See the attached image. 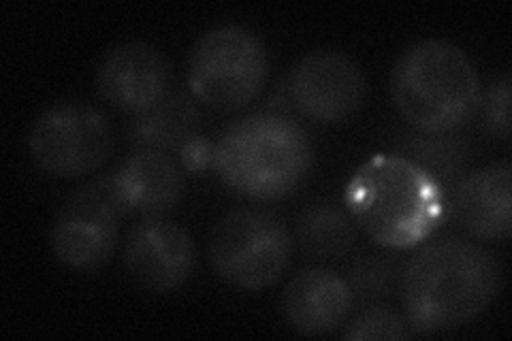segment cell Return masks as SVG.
<instances>
[{"label": "cell", "mask_w": 512, "mask_h": 341, "mask_svg": "<svg viewBox=\"0 0 512 341\" xmlns=\"http://www.w3.org/2000/svg\"><path fill=\"white\" fill-rule=\"evenodd\" d=\"M399 299L412 333H451L483 316L498 299L504 271L474 241H425L399 271Z\"/></svg>", "instance_id": "1"}, {"label": "cell", "mask_w": 512, "mask_h": 341, "mask_svg": "<svg viewBox=\"0 0 512 341\" xmlns=\"http://www.w3.org/2000/svg\"><path fill=\"white\" fill-rule=\"evenodd\" d=\"M342 203L359 229L387 250L421 246L451 216L446 190L399 154L363 162L348 180Z\"/></svg>", "instance_id": "2"}, {"label": "cell", "mask_w": 512, "mask_h": 341, "mask_svg": "<svg viewBox=\"0 0 512 341\" xmlns=\"http://www.w3.org/2000/svg\"><path fill=\"white\" fill-rule=\"evenodd\" d=\"M314 160L306 126L295 116L263 109L224 128L214 141L212 171L235 197L269 203L299 190Z\"/></svg>", "instance_id": "3"}, {"label": "cell", "mask_w": 512, "mask_h": 341, "mask_svg": "<svg viewBox=\"0 0 512 341\" xmlns=\"http://www.w3.org/2000/svg\"><path fill=\"white\" fill-rule=\"evenodd\" d=\"M480 77L459 45L442 39L414 43L391 73V99L416 133L448 135L478 109Z\"/></svg>", "instance_id": "4"}, {"label": "cell", "mask_w": 512, "mask_h": 341, "mask_svg": "<svg viewBox=\"0 0 512 341\" xmlns=\"http://www.w3.org/2000/svg\"><path fill=\"white\" fill-rule=\"evenodd\" d=\"M271 73L267 45L254 30L237 24L210 28L188 54V90L199 105L235 113L252 105Z\"/></svg>", "instance_id": "5"}, {"label": "cell", "mask_w": 512, "mask_h": 341, "mask_svg": "<svg viewBox=\"0 0 512 341\" xmlns=\"http://www.w3.org/2000/svg\"><path fill=\"white\" fill-rule=\"evenodd\" d=\"M293 248L291 231L274 211L237 207L214 224L207 256L224 284L237 290H263L286 273Z\"/></svg>", "instance_id": "6"}, {"label": "cell", "mask_w": 512, "mask_h": 341, "mask_svg": "<svg viewBox=\"0 0 512 341\" xmlns=\"http://www.w3.org/2000/svg\"><path fill=\"white\" fill-rule=\"evenodd\" d=\"M114 128L86 101H58L30 126L28 148L35 165L60 180H77L105 167L114 154Z\"/></svg>", "instance_id": "7"}, {"label": "cell", "mask_w": 512, "mask_h": 341, "mask_svg": "<svg viewBox=\"0 0 512 341\" xmlns=\"http://www.w3.org/2000/svg\"><path fill=\"white\" fill-rule=\"evenodd\" d=\"M284 92L295 116L331 126L350 120L363 107L367 81L348 54L316 50L295 62Z\"/></svg>", "instance_id": "8"}, {"label": "cell", "mask_w": 512, "mask_h": 341, "mask_svg": "<svg viewBox=\"0 0 512 341\" xmlns=\"http://www.w3.org/2000/svg\"><path fill=\"white\" fill-rule=\"evenodd\" d=\"M120 218L103 177L75 190L60 205L52 222L50 246L54 256L64 267L79 273L101 269L118 248Z\"/></svg>", "instance_id": "9"}, {"label": "cell", "mask_w": 512, "mask_h": 341, "mask_svg": "<svg viewBox=\"0 0 512 341\" xmlns=\"http://www.w3.org/2000/svg\"><path fill=\"white\" fill-rule=\"evenodd\" d=\"M124 267L131 280L154 295L182 290L197 269V246L178 222L146 218L124 243Z\"/></svg>", "instance_id": "10"}, {"label": "cell", "mask_w": 512, "mask_h": 341, "mask_svg": "<svg viewBox=\"0 0 512 341\" xmlns=\"http://www.w3.org/2000/svg\"><path fill=\"white\" fill-rule=\"evenodd\" d=\"M169 86V60L158 47L143 41L111 47L96 71V90L101 99L131 118L165 101Z\"/></svg>", "instance_id": "11"}, {"label": "cell", "mask_w": 512, "mask_h": 341, "mask_svg": "<svg viewBox=\"0 0 512 341\" xmlns=\"http://www.w3.org/2000/svg\"><path fill=\"white\" fill-rule=\"evenodd\" d=\"M122 218H163L184 197L186 173L171 154L133 152L103 175Z\"/></svg>", "instance_id": "12"}, {"label": "cell", "mask_w": 512, "mask_h": 341, "mask_svg": "<svg viewBox=\"0 0 512 341\" xmlns=\"http://www.w3.org/2000/svg\"><path fill=\"white\" fill-rule=\"evenodd\" d=\"M451 216L470 237L504 243L512 235V167L508 160L466 173L451 192Z\"/></svg>", "instance_id": "13"}, {"label": "cell", "mask_w": 512, "mask_h": 341, "mask_svg": "<svg viewBox=\"0 0 512 341\" xmlns=\"http://www.w3.org/2000/svg\"><path fill=\"white\" fill-rule=\"evenodd\" d=\"M352 305L355 299L344 275L325 267H312L299 271L286 284L280 312L291 331L306 337H320L338 331L348 320Z\"/></svg>", "instance_id": "14"}, {"label": "cell", "mask_w": 512, "mask_h": 341, "mask_svg": "<svg viewBox=\"0 0 512 341\" xmlns=\"http://www.w3.org/2000/svg\"><path fill=\"white\" fill-rule=\"evenodd\" d=\"M201 109L195 96L169 92L146 113L133 116L126 128V143L133 152L178 154L184 145L199 135Z\"/></svg>", "instance_id": "15"}, {"label": "cell", "mask_w": 512, "mask_h": 341, "mask_svg": "<svg viewBox=\"0 0 512 341\" xmlns=\"http://www.w3.org/2000/svg\"><path fill=\"white\" fill-rule=\"evenodd\" d=\"M295 241L310 261H340L355 248L357 224L350 218L344 203L314 199L301 209Z\"/></svg>", "instance_id": "16"}, {"label": "cell", "mask_w": 512, "mask_h": 341, "mask_svg": "<svg viewBox=\"0 0 512 341\" xmlns=\"http://www.w3.org/2000/svg\"><path fill=\"white\" fill-rule=\"evenodd\" d=\"M399 156L412 160L427 171L434 180L446 190L448 199L455 184L468 173L470 162L474 158V148L468 139L457 137L455 133L448 135H423L410 133L404 135L397 143Z\"/></svg>", "instance_id": "17"}, {"label": "cell", "mask_w": 512, "mask_h": 341, "mask_svg": "<svg viewBox=\"0 0 512 341\" xmlns=\"http://www.w3.org/2000/svg\"><path fill=\"white\" fill-rule=\"evenodd\" d=\"M344 280L352 292L355 303L374 305L391 295L399 282V271L389 258L365 254L350 263Z\"/></svg>", "instance_id": "18"}, {"label": "cell", "mask_w": 512, "mask_h": 341, "mask_svg": "<svg viewBox=\"0 0 512 341\" xmlns=\"http://www.w3.org/2000/svg\"><path fill=\"white\" fill-rule=\"evenodd\" d=\"M412 335L410 324L404 314H399L387 305H367L359 316L342 333L348 341H378V339H408Z\"/></svg>", "instance_id": "19"}, {"label": "cell", "mask_w": 512, "mask_h": 341, "mask_svg": "<svg viewBox=\"0 0 512 341\" xmlns=\"http://www.w3.org/2000/svg\"><path fill=\"white\" fill-rule=\"evenodd\" d=\"M510 94L512 79L510 73H502L491 81L487 92H480L478 109L480 124L485 133L498 141H510Z\"/></svg>", "instance_id": "20"}, {"label": "cell", "mask_w": 512, "mask_h": 341, "mask_svg": "<svg viewBox=\"0 0 512 341\" xmlns=\"http://www.w3.org/2000/svg\"><path fill=\"white\" fill-rule=\"evenodd\" d=\"M214 158V141L197 135L190 139L184 148L178 152V162L186 175H201L207 169H212Z\"/></svg>", "instance_id": "21"}]
</instances>
